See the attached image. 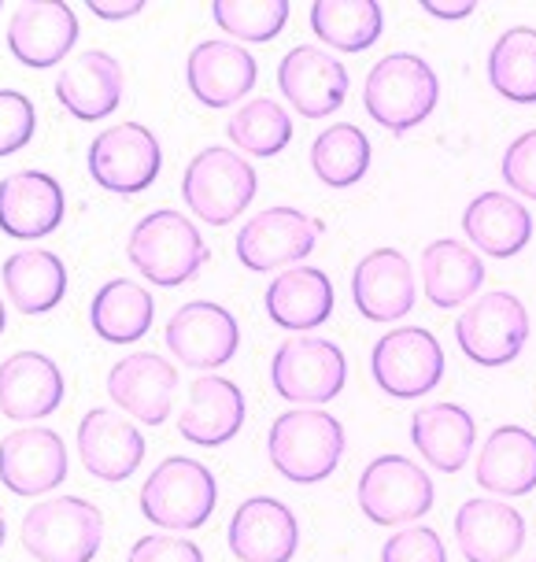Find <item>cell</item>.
Returning a JSON list of instances; mask_svg holds the SVG:
<instances>
[{"label": "cell", "mask_w": 536, "mask_h": 562, "mask_svg": "<svg viewBox=\"0 0 536 562\" xmlns=\"http://www.w3.org/2000/svg\"><path fill=\"white\" fill-rule=\"evenodd\" d=\"M322 223L300 207H267L252 215L237 234V259L252 274H270V270L300 267V259L315 252Z\"/></svg>", "instance_id": "cell-10"}, {"label": "cell", "mask_w": 536, "mask_h": 562, "mask_svg": "<svg viewBox=\"0 0 536 562\" xmlns=\"http://www.w3.org/2000/svg\"><path fill=\"white\" fill-rule=\"evenodd\" d=\"M4 537H8V518H4V507H0V548H4Z\"/></svg>", "instance_id": "cell-45"}, {"label": "cell", "mask_w": 536, "mask_h": 562, "mask_svg": "<svg viewBox=\"0 0 536 562\" xmlns=\"http://www.w3.org/2000/svg\"><path fill=\"white\" fill-rule=\"evenodd\" d=\"M78 456L97 481L115 485V481L134 477L137 467L145 463V434L123 418V411L93 407L78 422Z\"/></svg>", "instance_id": "cell-19"}, {"label": "cell", "mask_w": 536, "mask_h": 562, "mask_svg": "<svg viewBox=\"0 0 536 562\" xmlns=\"http://www.w3.org/2000/svg\"><path fill=\"white\" fill-rule=\"evenodd\" d=\"M175 389L178 370L156 351H134L108 370V396L115 400V407L152 429L170 418Z\"/></svg>", "instance_id": "cell-17"}, {"label": "cell", "mask_w": 536, "mask_h": 562, "mask_svg": "<svg viewBox=\"0 0 536 562\" xmlns=\"http://www.w3.org/2000/svg\"><path fill=\"white\" fill-rule=\"evenodd\" d=\"M440 100V78L414 53H389L370 67L362 104L370 119L389 134H407L433 115Z\"/></svg>", "instance_id": "cell-2"}, {"label": "cell", "mask_w": 536, "mask_h": 562, "mask_svg": "<svg viewBox=\"0 0 536 562\" xmlns=\"http://www.w3.org/2000/svg\"><path fill=\"white\" fill-rule=\"evenodd\" d=\"M152 318H156V300L130 278H111L89 304V326L108 345H134L152 329Z\"/></svg>", "instance_id": "cell-33"}, {"label": "cell", "mask_w": 536, "mask_h": 562, "mask_svg": "<svg viewBox=\"0 0 536 562\" xmlns=\"http://www.w3.org/2000/svg\"><path fill=\"white\" fill-rule=\"evenodd\" d=\"M226 544L241 562H292L300 551V521L281 499L252 496L230 518Z\"/></svg>", "instance_id": "cell-18"}, {"label": "cell", "mask_w": 536, "mask_h": 562, "mask_svg": "<svg viewBox=\"0 0 536 562\" xmlns=\"http://www.w3.org/2000/svg\"><path fill=\"white\" fill-rule=\"evenodd\" d=\"M263 304H267L270 323L289 329V334L297 337V334H308V329H319L330 323L337 293H333V281L326 270L289 267L270 278Z\"/></svg>", "instance_id": "cell-27"}, {"label": "cell", "mask_w": 536, "mask_h": 562, "mask_svg": "<svg viewBox=\"0 0 536 562\" xmlns=\"http://www.w3.org/2000/svg\"><path fill=\"white\" fill-rule=\"evenodd\" d=\"M126 562H204V551L189 537H141Z\"/></svg>", "instance_id": "cell-42"}, {"label": "cell", "mask_w": 536, "mask_h": 562, "mask_svg": "<svg viewBox=\"0 0 536 562\" xmlns=\"http://www.w3.org/2000/svg\"><path fill=\"white\" fill-rule=\"evenodd\" d=\"M245 393L230 378L200 374L189 385V400L178 415V434L189 445L200 448H222L230 445L241 426H245Z\"/></svg>", "instance_id": "cell-25"}, {"label": "cell", "mask_w": 536, "mask_h": 562, "mask_svg": "<svg viewBox=\"0 0 536 562\" xmlns=\"http://www.w3.org/2000/svg\"><path fill=\"white\" fill-rule=\"evenodd\" d=\"M226 134L230 140L241 148V153H252V156H281L292 140V119L278 100L270 97H256L248 104H241L234 119L226 123Z\"/></svg>", "instance_id": "cell-37"}, {"label": "cell", "mask_w": 536, "mask_h": 562, "mask_svg": "<svg viewBox=\"0 0 536 562\" xmlns=\"http://www.w3.org/2000/svg\"><path fill=\"white\" fill-rule=\"evenodd\" d=\"M462 229L473 240V252L511 259L533 240V211L500 189L473 196L462 211Z\"/></svg>", "instance_id": "cell-28"}, {"label": "cell", "mask_w": 536, "mask_h": 562, "mask_svg": "<svg viewBox=\"0 0 536 562\" xmlns=\"http://www.w3.org/2000/svg\"><path fill=\"white\" fill-rule=\"evenodd\" d=\"M311 30L337 53H362L386 30V12L378 0H319L311 4Z\"/></svg>", "instance_id": "cell-34"}, {"label": "cell", "mask_w": 536, "mask_h": 562, "mask_svg": "<svg viewBox=\"0 0 536 562\" xmlns=\"http://www.w3.org/2000/svg\"><path fill=\"white\" fill-rule=\"evenodd\" d=\"M211 19L222 34H230L237 45H263L289 23V0H215Z\"/></svg>", "instance_id": "cell-38"}, {"label": "cell", "mask_w": 536, "mask_h": 562, "mask_svg": "<svg viewBox=\"0 0 536 562\" xmlns=\"http://www.w3.org/2000/svg\"><path fill=\"white\" fill-rule=\"evenodd\" d=\"M126 75L123 64L104 48H86L75 59H67L56 75V100L82 123H100L123 104Z\"/></svg>", "instance_id": "cell-22"}, {"label": "cell", "mask_w": 536, "mask_h": 562, "mask_svg": "<svg viewBox=\"0 0 536 562\" xmlns=\"http://www.w3.org/2000/svg\"><path fill=\"white\" fill-rule=\"evenodd\" d=\"M67 445L48 426H23L0 440V481L15 496H45L67 481Z\"/></svg>", "instance_id": "cell-14"}, {"label": "cell", "mask_w": 536, "mask_h": 562, "mask_svg": "<svg viewBox=\"0 0 536 562\" xmlns=\"http://www.w3.org/2000/svg\"><path fill=\"white\" fill-rule=\"evenodd\" d=\"M503 182H507L514 193L536 200V130H525L507 145L503 153Z\"/></svg>", "instance_id": "cell-41"}, {"label": "cell", "mask_w": 536, "mask_h": 562, "mask_svg": "<svg viewBox=\"0 0 536 562\" xmlns=\"http://www.w3.org/2000/svg\"><path fill=\"white\" fill-rule=\"evenodd\" d=\"M351 300L367 323H400L418 300L411 259L400 248H373L351 270Z\"/></svg>", "instance_id": "cell-16"}, {"label": "cell", "mask_w": 536, "mask_h": 562, "mask_svg": "<svg viewBox=\"0 0 536 562\" xmlns=\"http://www.w3.org/2000/svg\"><path fill=\"white\" fill-rule=\"evenodd\" d=\"M86 164L100 189L119 196H137L159 178L164 148H159V137L148 126L115 123L93 137Z\"/></svg>", "instance_id": "cell-11"}, {"label": "cell", "mask_w": 536, "mask_h": 562, "mask_svg": "<svg viewBox=\"0 0 536 562\" xmlns=\"http://www.w3.org/2000/svg\"><path fill=\"white\" fill-rule=\"evenodd\" d=\"M473 0H422V12L433 19H467L473 15Z\"/></svg>", "instance_id": "cell-44"}, {"label": "cell", "mask_w": 536, "mask_h": 562, "mask_svg": "<svg viewBox=\"0 0 536 562\" xmlns=\"http://www.w3.org/2000/svg\"><path fill=\"white\" fill-rule=\"evenodd\" d=\"M78 42V15L59 0H30L8 19V48L23 67L45 70L64 64Z\"/></svg>", "instance_id": "cell-20"}, {"label": "cell", "mask_w": 536, "mask_h": 562, "mask_svg": "<svg viewBox=\"0 0 536 562\" xmlns=\"http://www.w3.org/2000/svg\"><path fill=\"white\" fill-rule=\"evenodd\" d=\"M208 245L200 237V229L189 223L181 211L159 207L145 215L130 229L126 240V259L134 263L141 278H148L159 289L186 285L200 274V267L208 263Z\"/></svg>", "instance_id": "cell-3"}, {"label": "cell", "mask_w": 536, "mask_h": 562, "mask_svg": "<svg viewBox=\"0 0 536 562\" xmlns=\"http://www.w3.org/2000/svg\"><path fill=\"white\" fill-rule=\"evenodd\" d=\"M0 281L23 315H48L67 296V263L53 248H19L0 267Z\"/></svg>", "instance_id": "cell-31"}, {"label": "cell", "mask_w": 536, "mask_h": 562, "mask_svg": "<svg viewBox=\"0 0 536 562\" xmlns=\"http://www.w3.org/2000/svg\"><path fill=\"white\" fill-rule=\"evenodd\" d=\"M89 12L97 19H108V23H123V19L145 12V0H89Z\"/></svg>", "instance_id": "cell-43"}, {"label": "cell", "mask_w": 536, "mask_h": 562, "mask_svg": "<svg viewBox=\"0 0 536 562\" xmlns=\"http://www.w3.org/2000/svg\"><path fill=\"white\" fill-rule=\"evenodd\" d=\"M37 112L34 100L19 89H0V156H15L34 140Z\"/></svg>", "instance_id": "cell-39"}, {"label": "cell", "mask_w": 536, "mask_h": 562, "mask_svg": "<svg viewBox=\"0 0 536 562\" xmlns=\"http://www.w3.org/2000/svg\"><path fill=\"white\" fill-rule=\"evenodd\" d=\"M344 381H348V359H344L340 345L315 334L281 340L270 359V385L281 400L297 407L330 404L344 393Z\"/></svg>", "instance_id": "cell-7"}, {"label": "cell", "mask_w": 536, "mask_h": 562, "mask_svg": "<svg viewBox=\"0 0 536 562\" xmlns=\"http://www.w3.org/2000/svg\"><path fill=\"white\" fill-rule=\"evenodd\" d=\"M270 467L292 485H319L344 459L340 418L315 407H292L270 422L267 434Z\"/></svg>", "instance_id": "cell-1"}, {"label": "cell", "mask_w": 536, "mask_h": 562, "mask_svg": "<svg viewBox=\"0 0 536 562\" xmlns=\"http://www.w3.org/2000/svg\"><path fill=\"white\" fill-rule=\"evenodd\" d=\"M311 170L322 186L348 189L370 170V137L351 123H333L311 145Z\"/></svg>", "instance_id": "cell-36"}, {"label": "cell", "mask_w": 536, "mask_h": 562, "mask_svg": "<svg viewBox=\"0 0 536 562\" xmlns=\"http://www.w3.org/2000/svg\"><path fill=\"white\" fill-rule=\"evenodd\" d=\"M164 340L170 356L181 359V367L211 370L226 367L241 348V326L222 304L211 300H193V304L178 307L164 329Z\"/></svg>", "instance_id": "cell-13"}, {"label": "cell", "mask_w": 536, "mask_h": 562, "mask_svg": "<svg viewBox=\"0 0 536 562\" xmlns=\"http://www.w3.org/2000/svg\"><path fill=\"white\" fill-rule=\"evenodd\" d=\"M381 562H448V548L437 529L407 526L381 544Z\"/></svg>", "instance_id": "cell-40"}, {"label": "cell", "mask_w": 536, "mask_h": 562, "mask_svg": "<svg viewBox=\"0 0 536 562\" xmlns=\"http://www.w3.org/2000/svg\"><path fill=\"white\" fill-rule=\"evenodd\" d=\"M219 504V481L215 474L189 456L164 459L141 485V515L152 526L170 529V533H193L208 526Z\"/></svg>", "instance_id": "cell-4"}, {"label": "cell", "mask_w": 536, "mask_h": 562, "mask_svg": "<svg viewBox=\"0 0 536 562\" xmlns=\"http://www.w3.org/2000/svg\"><path fill=\"white\" fill-rule=\"evenodd\" d=\"M4 326H8V311H4V300H0V334H4Z\"/></svg>", "instance_id": "cell-46"}, {"label": "cell", "mask_w": 536, "mask_h": 562, "mask_svg": "<svg viewBox=\"0 0 536 562\" xmlns=\"http://www.w3.org/2000/svg\"><path fill=\"white\" fill-rule=\"evenodd\" d=\"M422 293L433 307H462L484 285V263L470 245L451 237L429 240L422 252Z\"/></svg>", "instance_id": "cell-32"}, {"label": "cell", "mask_w": 536, "mask_h": 562, "mask_svg": "<svg viewBox=\"0 0 536 562\" xmlns=\"http://www.w3.org/2000/svg\"><path fill=\"white\" fill-rule=\"evenodd\" d=\"M489 82L514 104H536V26H511L489 53Z\"/></svg>", "instance_id": "cell-35"}, {"label": "cell", "mask_w": 536, "mask_h": 562, "mask_svg": "<svg viewBox=\"0 0 536 562\" xmlns=\"http://www.w3.org/2000/svg\"><path fill=\"white\" fill-rule=\"evenodd\" d=\"M259 78L256 59L245 45L230 42V37H215V42H200L189 53L186 82L204 108H230L241 97L252 93Z\"/></svg>", "instance_id": "cell-24"}, {"label": "cell", "mask_w": 536, "mask_h": 562, "mask_svg": "<svg viewBox=\"0 0 536 562\" xmlns=\"http://www.w3.org/2000/svg\"><path fill=\"white\" fill-rule=\"evenodd\" d=\"M256 167L234 148L211 145L189 159L181 175V200L208 226H230L256 200Z\"/></svg>", "instance_id": "cell-5"}, {"label": "cell", "mask_w": 536, "mask_h": 562, "mask_svg": "<svg viewBox=\"0 0 536 562\" xmlns=\"http://www.w3.org/2000/svg\"><path fill=\"white\" fill-rule=\"evenodd\" d=\"M370 370L378 389L397 400L429 396L444 381V348L422 326H400L378 337L370 356Z\"/></svg>", "instance_id": "cell-12"}, {"label": "cell", "mask_w": 536, "mask_h": 562, "mask_svg": "<svg viewBox=\"0 0 536 562\" xmlns=\"http://www.w3.org/2000/svg\"><path fill=\"white\" fill-rule=\"evenodd\" d=\"M433 477L407 456H378L359 474L356 499L373 526H411L433 510Z\"/></svg>", "instance_id": "cell-8"}, {"label": "cell", "mask_w": 536, "mask_h": 562, "mask_svg": "<svg viewBox=\"0 0 536 562\" xmlns=\"http://www.w3.org/2000/svg\"><path fill=\"white\" fill-rule=\"evenodd\" d=\"M67 215L64 186L45 170H15L0 182V229L15 240L56 234Z\"/></svg>", "instance_id": "cell-21"}, {"label": "cell", "mask_w": 536, "mask_h": 562, "mask_svg": "<svg viewBox=\"0 0 536 562\" xmlns=\"http://www.w3.org/2000/svg\"><path fill=\"white\" fill-rule=\"evenodd\" d=\"M19 537L34 562H93L104 544V515L82 496H56L26 510Z\"/></svg>", "instance_id": "cell-6"}, {"label": "cell", "mask_w": 536, "mask_h": 562, "mask_svg": "<svg viewBox=\"0 0 536 562\" xmlns=\"http://www.w3.org/2000/svg\"><path fill=\"white\" fill-rule=\"evenodd\" d=\"M462 356L478 367H507L529 340V311L514 293H484L455 323Z\"/></svg>", "instance_id": "cell-9"}, {"label": "cell", "mask_w": 536, "mask_h": 562, "mask_svg": "<svg viewBox=\"0 0 536 562\" xmlns=\"http://www.w3.org/2000/svg\"><path fill=\"white\" fill-rule=\"evenodd\" d=\"M411 440L433 470L459 474L478 445V422L459 404H429L411 418Z\"/></svg>", "instance_id": "cell-29"}, {"label": "cell", "mask_w": 536, "mask_h": 562, "mask_svg": "<svg viewBox=\"0 0 536 562\" xmlns=\"http://www.w3.org/2000/svg\"><path fill=\"white\" fill-rule=\"evenodd\" d=\"M67 396L64 370L45 351H15L0 363V411L12 422H37L56 415Z\"/></svg>", "instance_id": "cell-23"}, {"label": "cell", "mask_w": 536, "mask_h": 562, "mask_svg": "<svg viewBox=\"0 0 536 562\" xmlns=\"http://www.w3.org/2000/svg\"><path fill=\"white\" fill-rule=\"evenodd\" d=\"M455 544L467 562H511L525 544V518L518 507L473 496L455 515Z\"/></svg>", "instance_id": "cell-26"}, {"label": "cell", "mask_w": 536, "mask_h": 562, "mask_svg": "<svg viewBox=\"0 0 536 562\" xmlns=\"http://www.w3.org/2000/svg\"><path fill=\"white\" fill-rule=\"evenodd\" d=\"M348 70L319 45L289 48L278 64V89L303 119H330L348 100Z\"/></svg>", "instance_id": "cell-15"}, {"label": "cell", "mask_w": 536, "mask_h": 562, "mask_svg": "<svg viewBox=\"0 0 536 562\" xmlns=\"http://www.w3.org/2000/svg\"><path fill=\"white\" fill-rule=\"evenodd\" d=\"M473 477L495 496H529L536 488V434H529L525 426L492 429L478 451Z\"/></svg>", "instance_id": "cell-30"}]
</instances>
